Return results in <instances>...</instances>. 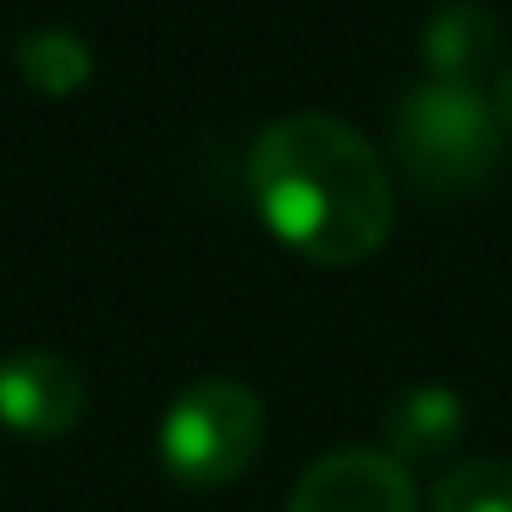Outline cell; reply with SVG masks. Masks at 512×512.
I'll return each instance as SVG.
<instances>
[{"instance_id":"1","label":"cell","mask_w":512,"mask_h":512,"mask_svg":"<svg viewBox=\"0 0 512 512\" xmlns=\"http://www.w3.org/2000/svg\"><path fill=\"white\" fill-rule=\"evenodd\" d=\"M248 193L270 237L314 265H358L397 221V193L369 138L325 111H292L254 138Z\"/></svg>"},{"instance_id":"3","label":"cell","mask_w":512,"mask_h":512,"mask_svg":"<svg viewBox=\"0 0 512 512\" xmlns=\"http://www.w3.org/2000/svg\"><path fill=\"white\" fill-rule=\"evenodd\" d=\"M265 408L243 380H199L177 391L160 419V468L182 490H221L254 468Z\"/></svg>"},{"instance_id":"10","label":"cell","mask_w":512,"mask_h":512,"mask_svg":"<svg viewBox=\"0 0 512 512\" xmlns=\"http://www.w3.org/2000/svg\"><path fill=\"white\" fill-rule=\"evenodd\" d=\"M490 105H496L501 127H507V133H512V61H507V72H501V78H496V100H490Z\"/></svg>"},{"instance_id":"9","label":"cell","mask_w":512,"mask_h":512,"mask_svg":"<svg viewBox=\"0 0 512 512\" xmlns=\"http://www.w3.org/2000/svg\"><path fill=\"white\" fill-rule=\"evenodd\" d=\"M430 512H512V463L507 457H474L441 474Z\"/></svg>"},{"instance_id":"6","label":"cell","mask_w":512,"mask_h":512,"mask_svg":"<svg viewBox=\"0 0 512 512\" xmlns=\"http://www.w3.org/2000/svg\"><path fill=\"white\" fill-rule=\"evenodd\" d=\"M468 430V413H463V397L446 386H408L391 397L386 408V457H397L402 468H430V463H446L457 452Z\"/></svg>"},{"instance_id":"2","label":"cell","mask_w":512,"mask_h":512,"mask_svg":"<svg viewBox=\"0 0 512 512\" xmlns=\"http://www.w3.org/2000/svg\"><path fill=\"white\" fill-rule=\"evenodd\" d=\"M501 138H507V127L474 83L424 78L402 94L397 116H391L397 166L430 193L479 188L501 160Z\"/></svg>"},{"instance_id":"7","label":"cell","mask_w":512,"mask_h":512,"mask_svg":"<svg viewBox=\"0 0 512 512\" xmlns=\"http://www.w3.org/2000/svg\"><path fill=\"white\" fill-rule=\"evenodd\" d=\"M496 45H501V23L485 0H441L419 34L430 78L474 83V89L485 78V67L496 61Z\"/></svg>"},{"instance_id":"5","label":"cell","mask_w":512,"mask_h":512,"mask_svg":"<svg viewBox=\"0 0 512 512\" xmlns=\"http://www.w3.org/2000/svg\"><path fill=\"white\" fill-rule=\"evenodd\" d=\"M89 408L78 364L61 353H12L0 364V424H12L28 441H56Z\"/></svg>"},{"instance_id":"8","label":"cell","mask_w":512,"mask_h":512,"mask_svg":"<svg viewBox=\"0 0 512 512\" xmlns=\"http://www.w3.org/2000/svg\"><path fill=\"white\" fill-rule=\"evenodd\" d=\"M17 72L28 78V89L39 94H78L83 83L94 78V50L83 45L72 28L45 23V28H28L17 39Z\"/></svg>"},{"instance_id":"4","label":"cell","mask_w":512,"mask_h":512,"mask_svg":"<svg viewBox=\"0 0 512 512\" xmlns=\"http://www.w3.org/2000/svg\"><path fill=\"white\" fill-rule=\"evenodd\" d=\"M287 512H419L413 474L386 452L347 446L331 452L292 485Z\"/></svg>"}]
</instances>
